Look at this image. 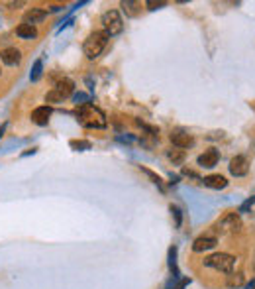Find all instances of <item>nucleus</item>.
Returning a JSON list of instances; mask_svg holds the SVG:
<instances>
[{
  "label": "nucleus",
  "instance_id": "f257e3e1",
  "mask_svg": "<svg viewBox=\"0 0 255 289\" xmlns=\"http://www.w3.org/2000/svg\"><path fill=\"white\" fill-rule=\"evenodd\" d=\"M75 114H77L79 124L85 126V128H106V124H108L106 122V114L100 108H96V106H92L88 102L79 104Z\"/></svg>",
  "mask_w": 255,
  "mask_h": 289
},
{
  "label": "nucleus",
  "instance_id": "f03ea898",
  "mask_svg": "<svg viewBox=\"0 0 255 289\" xmlns=\"http://www.w3.org/2000/svg\"><path fill=\"white\" fill-rule=\"evenodd\" d=\"M106 44H108V34H106L104 30H102V32H92V34L85 40L83 51H85V55H86L88 59H96V57L104 51Z\"/></svg>",
  "mask_w": 255,
  "mask_h": 289
},
{
  "label": "nucleus",
  "instance_id": "7ed1b4c3",
  "mask_svg": "<svg viewBox=\"0 0 255 289\" xmlns=\"http://www.w3.org/2000/svg\"><path fill=\"white\" fill-rule=\"evenodd\" d=\"M234 264H235V258L226 254V252H218V254H212V256L204 258V265L214 267V269L224 271V273H230L234 269Z\"/></svg>",
  "mask_w": 255,
  "mask_h": 289
},
{
  "label": "nucleus",
  "instance_id": "20e7f679",
  "mask_svg": "<svg viewBox=\"0 0 255 289\" xmlns=\"http://www.w3.org/2000/svg\"><path fill=\"white\" fill-rule=\"evenodd\" d=\"M102 28L108 34V38L110 36H118L124 30V20H122V16L116 10H108V12L102 14Z\"/></svg>",
  "mask_w": 255,
  "mask_h": 289
},
{
  "label": "nucleus",
  "instance_id": "39448f33",
  "mask_svg": "<svg viewBox=\"0 0 255 289\" xmlns=\"http://www.w3.org/2000/svg\"><path fill=\"white\" fill-rule=\"evenodd\" d=\"M241 218L237 213H228L218 220V230L222 234H237L241 230Z\"/></svg>",
  "mask_w": 255,
  "mask_h": 289
},
{
  "label": "nucleus",
  "instance_id": "423d86ee",
  "mask_svg": "<svg viewBox=\"0 0 255 289\" xmlns=\"http://www.w3.org/2000/svg\"><path fill=\"white\" fill-rule=\"evenodd\" d=\"M171 142H173V146H177L179 150H185V148H191L192 144H194V138L189 134V132H185V130H175V132H171Z\"/></svg>",
  "mask_w": 255,
  "mask_h": 289
},
{
  "label": "nucleus",
  "instance_id": "0eeeda50",
  "mask_svg": "<svg viewBox=\"0 0 255 289\" xmlns=\"http://www.w3.org/2000/svg\"><path fill=\"white\" fill-rule=\"evenodd\" d=\"M247 171H249V162H247L245 156H235V158H232V162H230V173H232V175L243 177V175H247Z\"/></svg>",
  "mask_w": 255,
  "mask_h": 289
},
{
  "label": "nucleus",
  "instance_id": "6e6552de",
  "mask_svg": "<svg viewBox=\"0 0 255 289\" xmlns=\"http://www.w3.org/2000/svg\"><path fill=\"white\" fill-rule=\"evenodd\" d=\"M0 59H2V63H6V65H10V67H14V65H18V63H20L22 53H20V49H16V48H6V49L0 51Z\"/></svg>",
  "mask_w": 255,
  "mask_h": 289
},
{
  "label": "nucleus",
  "instance_id": "1a4fd4ad",
  "mask_svg": "<svg viewBox=\"0 0 255 289\" xmlns=\"http://www.w3.org/2000/svg\"><path fill=\"white\" fill-rule=\"evenodd\" d=\"M218 160H220V152L214 150V148H210L202 156H198V166L200 168H214L218 164Z\"/></svg>",
  "mask_w": 255,
  "mask_h": 289
},
{
  "label": "nucleus",
  "instance_id": "9d476101",
  "mask_svg": "<svg viewBox=\"0 0 255 289\" xmlns=\"http://www.w3.org/2000/svg\"><path fill=\"white\" fill-rule=\"evenodd\" d=\"M51 106H38L34 112H32V120L38 124V126H45L47 122H49V116H51Z\"/></svg>",
  "mask_w": 255,
  "mask_h": 289
},
{
  "label": "nucleus",
  "instance_id": "9b49d317",
  "mask_svg": "<svg viewBox=\"0 0 255 289\" xmlns=\"http://www.w3.org/2000/svg\"><path fill=\"white\" fill-rule=\"evenodd\" d=\"M45 18H47V10H43V8H32V10H28V12L24 14V24L36 26L38 22H42V20H45Z\"/></svg>",
  "mask_w": 255,
  "mask_h": 289
},
{
  "label": "nucleus",
  "instance_id": "f8f14e48",
  "mask_svg": "<svg viewBox=\"0 0 255 289\" xmlns=\"http://www.w3.org/2000/svg\"><path fill=\"white\" fill-rule=\"evenodd\" d=\"M216 244H218V240L214 236H198L192 242V250L194 252H204V250H212Z\"/></svg>",
  "mask_w": 255,
  "mask_h": 289
},
{
  "label": "nucleus",
  "instance_id": "ddd939ff",
  "mask_svg": "<svg viewBox=\"0 0 255 289\" xmlns=\"http://www.w3.org/2000/svg\"><path fill=\"white\" fill-rule=\"evenodd\" d=\"M202 183H204L206 187H210V189H224V187H228V179H226L224 175H220V173H216V175H206V177L202 179Z\"/></svg>",
  "mask_w": 255,
  "mask_h": 289
},
{
  "label": "nucleus",
  "instance_id": "4468645a",
  "mask_svg": "<svg viewBox=\"0 0 255 289\" xmlns=\"http://www.w3.org/2000/svg\"><path fill=\"white\" fill-rule=\"evenodd\" d=\"M61 98H67L73 91H75V83L71 81V79H61L57 85H55V89H53Z\"/></svg>",
  "mask_w": 255,
  "mask_h": 289
},
{
  "label": "nucleus",
  "instance_id": "2eb2a0df",
  "mask_svg": "<svg viewBox=\"0 0 255 289\" xmlns=\"http://www.w3.org/2000/svg\"><path fill=\"white\" fill-rule=\"evenodd\" d=\"M16 34H18L20 38H24V40H34V38L38 36V30H36V26L20 24V26L16 28Z\"/></svg>",
  "mask_w": 255,
  "mask_h": 289
},
{
  "label": "nucleus",
  "instance_id": "dca6fc26",
  "mask_svg": "<svg viewBox=\"0 0 255 289\" xmlns=\"http://www.w3.org/2000/svg\"><path fill=\"white\" fill-rule=\"evenodd\" d=\"M169 267L173 271V277H179V269H177V248H169Z\"/></svg>",
  "mask_w": 255,
  "mask_h": 289
},
{
  "label": "nucleus",
  "instance_id": "f3484780",
  "mask_svg": "<svg viewBox=\"0 0 255 289\" xmlns=\"http://www.w3.org/2000/svg\"><path fill=\"white\" fill-rule=\"evenodd\" d=\"M167 158L173 162V164H183V160H185V152L183 150H171V152H167Z\"/></svg>",
  "mask_w": 255,
  "mask_h": 289
},
{
  "label": "nucleus",
  "instance_id": "a211bd4d",
  "mask_svg": "<svg viewBox=\"0 0 255 289\" xmlns=\"http://www.w3.org/2000/svg\"><path fill=\"white\" fill-rule=\"evenodd\" d=\"M42 69H43V63H42V59H38V61L34 63V69H32V73H30V79H32V81H38V79L42 77Z\"/></svg>",
  "mask_w": 255,
  "mask_h": 289
},
{
  "label": "nucleus",
  "instance_id": "6ab92c4d",
  "mask_svg": "<svg viewBox=\"0 0 255 289\" xmlns=\"http://www.w3.org/2000/svg\"><path fill=\"white\" fill-rule=\"evenodd\" d=\"M241 283H243V277H241L239 273L228 277V285H230V287H237V285H241Z\"/></svg>",
  "mask_w": 255,
  "mask_h": 289
},
{
  "label": "nucleus",
  "instance_id": "aec40b11",
  "mask_svg": "<svg viewBox=\"0 0 255 289\" xmlns=\"http://www.w3.org/2000/svg\"><path fill=\"white\" fill-rule=\"evenodd\" d=\"M71 148H75V150H88L90 148V142H77V140H73L71 142Z\"/></svg>",
  "mask_w": 255,
  "mask_h": 289
},
{
  "label": "nucleus",
  "instance_id": "412c9836",
  "mask_svg": "<svg viewBox=\"0 0 255 289\" xmlns=\"http://www.w3.org/2000/svg\"><path fill=\"white\" fill-rule=\"evenodd\" d=\"M142 171H144L146 175H149V177L153 179V183H155V185H159V187L163 189V181H161V177H159V175H155L153 171H149V169H146V168H142Z\"/></svg>",
  "mask_w": 255,
  "mask_h": 289
},
{
  "label": "nucleus",
  "instance_id": "4be33fe9",
  "mask_svg": "<svg viewBox=\"0 0 255 289\" xmlns=\"http://www.w3.org/2000/svg\"><path fill=\"white\" fill-rule=\"evenodd\" d=\"M45 100H47V102H61L63 98H61V96H59V95H57V93L51 89V91L45 95Z\"/></svg>",
  "mask_w": 255,
  "mask_h": 289
},
{
  "label": "nucleus",
  "instance_id": "5701e85b",
  "mask_svg": "<svg viewBox=\"0 0 255 289\" xmlns=\"http://www.w3.org/2000/svg\"><path fill=\"white\" fill-rule=\"evenodd\" d=\"M253 203H255V197H249V199H247V201H245V203H243V205L239 207V211H237V215H239V213H245L247 209H251V207H253Z\"/></svg>",
  "mask_w": 255,
  "mask_h": 289
},
{
  "label": "nucleus",
  "instance_id": "b1692460",
  "mask_svg": "<svg viewBox=\"0 0 255 289\" xmlns=\"http://www.w3.org/2000/svg\"><path fill=\"white\" fill-rule=\"evenodd\" d=\"M167 2H163V0H159V2H155V0H149V2H148V8L149 10H157V8H163Z\"/></svg>",
  "mask_w": 255,
  "mask_h": 289
},
{
  "label": "nucleus",
  "instance_id": "393cba45",
  "mask_svg": "<svg viewBox=\"0 0 255 289\" xmlns=\"http://www.w3.org/2000/svg\"><path fill=\"white\" fill-rule=\"evenodd\" d=\"M189 281H191L189 277H183V279H179V281H177V283H175L171 289H185V287L189 285Z\"/></svg>",
  "mask_w": 255,
  "mask_h": 289
},
{
  "label": "nucleus",
  "instance_id": "a878e982",
  "mask_svg": "<svg viewBox=\"0 0 255 289\" xmlns=\"http://www.w3.org/2000/svg\"><path fill=\"white\" fill-rule=\"evenodd\" d=\"M171 213L175 215V224L181 226V211H179V207H173V205H171Z\"/></svg>",
  "mask_w": 255,
  "mask_h": 289
},
{
  "label": "nucleus",
  "instance_id": "bb28decb",
  "mask_svg": "<svg viewBox=\"0 0 255 289\" xmlns=\"http://www.w3.org/2000/svg\"><path fill=\"white\" fill-rule=\"evenodd\" d=\"M86 98V95H83V93H79V95H75V102L79 104V100H85Z\"/></svg>",
  "mask_w": 255,
  "mask_h": 289
},
{
  "label": "nucleus",
  "instance_id": "cd10ccee",
  "mask_svg": "<svg viewBox=\"0 0 255 289\" xmlns=\"http://www.w3.org/2000/svg\"><path fill=\"white\" fill-rule=\"evenodd\" d=\"M245 289H255V279H253V281H249V283L245 285Z\"/></svg>",
  "mask_w": 255,
  "mask_h": 289
}]
</instances>
